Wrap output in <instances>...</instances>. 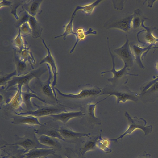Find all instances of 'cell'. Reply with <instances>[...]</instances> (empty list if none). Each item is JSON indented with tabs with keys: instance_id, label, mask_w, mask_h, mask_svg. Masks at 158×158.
Masks as SVG:
<instances>
[{
	"instance_id": "8fae6325",
	"label": "cell",
	"mask_w": 158,
	"mask_h": 158,
	"mask_svg": "<svg viewBox=\"0 0 158 158\" xmlns=\"http://www.w3.org/2000/svg\"><path fill=\"white\" fill-rule=\"evenodd\" d=\"M158 81L154 83L145 91L139 94V99L143 102H153L157 98Z\"/></svg>"
},
{
	"instance_id": "3957f363",
	"label": "cell",
	"mask_w": 158,
	"mask_h": 158,
	"mask_svg": "<svg viewBox=\"0 0 158 158\" xmlns=\"http://www.w3.org/2000/svg\"><path fill=\"white\" fill-rule=\"evenodd\" d=\"M107 40L108 50L112 59V68L110 70L102 72L101 74H103L111 72L113 74V76L111 78L108 79V80L112 85H118L126 84L128 81V75L138 76V74H132L128 73V72L129 70L128 68L125 64L121 69L118 70L116 69L114 60V57L110 50L108 37L107 38Z\"/></svg>"
},
{
	"instance_id": "9a60e30c",
	"label": "cell",
	"mask_w": 158,
	"mask_h": 158,
	"mask_svg": "<svg viewBox=\"0 0 158 158\" xmlns=\"http://www.w3.org/2000/svg\"><path fill=\"white\" fill-rule=\"evenodd\" d=\"M55 152V150L53 148H39L29 150L24 155L25 158H40L53 154Z\"/></svg>"
},
{
	"instance_id": "30bf717a",
	"label": "cell",
	"mask_w": 158,
	"mask_h": 158,
	"mask_svg": "<svg viewBox=\"0 0 158 158\" xmlns=\"http://www.w3.org/2000/svg\"><path fill=\"white\" fill-rule=\"evenodd\" d=\"M42 43L48 51V54L41 61L40 64L44 63H48L51 67L53 75V81L52 83V86L55 96L56 98V94L55 92L54 86L56 84L57 69L55 60L52 56L49 48L47 47L44 40L41 38Z\"/></svg>"
},
{
	"instance_id": "cb8c5ba5",
	"label": "cell",
	"mask_w": 158,
	"mask_h": 158,
	"mask_svg": "<svg viewBox=\"0 0 158 158\" xmlns=\"http://www.w3.org/2000/svg\"><path fill=\"white\" fill-rule=\"evenodd\" d=\"M42 0L30 1L28 3L24 4V7L29 14L35 16L37 13Z\"/></svg>"
},
{
	"instance_id": "ac0fdd59",
	"label": "cell",
	"mask_w": 158,
	"mask_h": 158,
	"mask_svg": "<svg viewBox=\"0 0 158 158\" xmlns=\"http://www.w3.org/2000/svg\"><path fill=\"white\" fill-rule=\"evenodd\" d=\"M97 33L96 31L94 30L92 28L90 27L86 31L82 28H79L77 29L75 35L76 40L73 46L70 51V53H72L74 51L78 42L81 40H84L88 35L90 34L95 35Z\"/></svg>"
},
{
	"instance_id": "ffe728a7",
	"label": "cell",
	"mask_w": 158,
	"mask_h": 158,
	"mask_svg": "<svg viewBox=\"0 0 158 158\" xmlns=\"http://www.w3.org/2000/svg\"><path fill=\"white\" fill-rule=\"evenodd\" d=\"M146 18H144L142 20L141 26L144 28L146 32L145 36V40L146 42L149 44L155 45L156 42H158V38L155 37L152 35L153 30L156 29L155 27H149L146 26L144 24V22L147 19Z\"/></svg>"
},
{
	"instance_id": "e0dca14e",
	"label": "cell",
	"mask_w": 158,
	"mask_h": 158,
	"mask_svg": "<svg viewBox=\"0 0 158 158\" xmlns=\"http://www.w3.org/2000/svg\"><path fill=\"white\" fill-rule=\"evenodd\" d=\"M152 44H149L146 47L143 48L137 44H134L132 46L133 52L135 56V60L139 67L142 69H144V66L142 60V56L146 51L150 49L152 46Z\"/></svg>"
},
{
	"instance_id": "6da1fadb",
	"label": "cell",
	"mask_w": 158,
	"mask_h": 158,
	"mask_svg": "<svg viewBox=\"0 0 158 158\" xmlns=\"http://www.w3.org/2000/svg\"><path fill=\"white\" fill-rule=\"evenodd\" d=\"M102 89V92L99 95L107 94L109 96H114L116 98L117 104L128 100L136 102L139 99V94L131 91L124 85L110 84L106 85Z\"/></svg>"
},
{
	"instance_id": "8992f818",
	"label": "cell",
	"mask_w": 158,
	"mask_h": 158,
	"mask_svg": "<svg viewBox=\"0 0 158 158\" xmlns=\"http://www.w3.org/2000/svg\"><path fill=\"white\" fill-rule=\"evenodd\" d=\"M125 117L127 119L129 126L126 131L119 137L115 139H110L109 140L116 142L118 140L122 138L126 135L130 134L137 128L143 130L145 135L151 133L152 131V125L146 126L147 122L142 118H138L136 117L132 118L129 113L126 111L124 113Z\"/></svg>"
},
{
	"instance_id": "4316f807",
	"label": "cell",
	"mask_w": 158,
	"mask_h": 158,
	"mask_svg": "<svg viewBox=\"0 0 158 158\" xmlns=\"http://www.w3.org/2000/svg\"><path fill=\"white\" fill-rule=\"evenodd\" d=\"M76 15V14L72 13L71 18L69 22L66 25L64 32L62 35L55 37V38H56L61 37H63V39L65 40L66 37L70 34H75L76 32L73 31V22L74 18Z\"/></svg>"
},
{
	"instance_id": "7402d4cb",
	"label": "cell",
	"mask_w": 158,
	"mask_h": 158,
	"mask_svg": "<svg viewBox=\"0 0 158 158\" xmlns=\"http://www.w3.org/2000/svg\"><path fill=\"white\" fill-rule=\"evenodd\" d=\"M100 137L99 136H97L85 141L80 148L79 152L83 156L87 152L94 149L97 141Z\"/></svg>"
},
{
	"instance_id": "836d02e7",
	"label": "cell",
	"mask_w": 158,
	"mask_h": 158,
	"mask_svg": "<svg viewBox=\"0 0 158 158\" xmlns=\"http://www.w3.org/2000/svg\"><path fill=\"white\" fill-rule=\"evenodd\" d=\"M10 158H19L17 157H16L13 156L12 157H11Z\"/></svg>"
},
{
	"instance_id": "d4e9b609",
	"label": "cell",
	"mask_w": 158,
	"mask_h": 158,
	"mask_svg": "<svg viewBox=\"0 0 158 158\" xmlns=\"http://www.w3.org/2000/svg\"><path fill=\"white\" fill-rule=\"evenodd\" d=\"M34 92H30L28 90L25 92L21 93L22 99L25 103L27 107L28 108H31V98L32 97H34L40 101L46 103L45 101L42 99L40 98L35 94Z\"/></svg>"
},
{
	"instance_id": "484cf974",
	"label": "cell",
	"mask_w": 158,
	"mask_h": 158,
	"mask_svg": "<svg viewBox=\"0 0 158 158\" xmlns=\"http://www.w3.org/2000/svg\"><path fill=\"white\" fill-rule=\"evenodd\" d=\"M37 134L41 135H45L51 137L65 141L57 130L54 129H46L36 131Z\"/></svg>"
},
{
	"instance_id": "e575fe53",
	"label": "cell",
	"mask_w": 158,
	"mask_h": 158,
	"mask_svg": "<svg viewBox=\"0 0 158 158\" xmlns=\"http://www.w3.org/2000/svg\"><path fill=\"white\" fill-rule=\"evenodd\" d=\"M157 98H158V96H157Z\"/></svg>"
},
{
	"instance_id": "d6986e66",
	"label": "cell",
	"mask_w": 158,
	"mask_h": 158,
	"mask_svg": "<svg viewBox=\"0 0 158 158\" xmlns=\"http://www.w3.org/2000/svg\"><path fill=\"white\" fill-rule=\"evenodd\" d=\"M41 144L48 148H60L61 145L57 139L45 135H41L37 138Z\"/></svg>"
},
{
	"instance_id": "5b68a950",
	"label": "cell",
	"mask_w": 158,
	"mask_h": 158,
	"mask_svg": "<svg viewBox=\"0 0 158 158\" xmlns=\"http://www.w3.org/2000/svg\"><path fill=\"white\" fill-rule=\"evenodd\" d=\"M46 71V68L44 67H41L24 75L14 77L7 82L8 84L6 89L12 86L17 84L18 87L17 94L21 95V90L22 85H25L30 89H31L28 86L30 81L35 77H38L40 76Z\"/></svg>"
},
{
	"instance_id": "44dd1931",
	"label": "cell",
	"mask_w": 158,
	"mask_h": 158,
	"mask_svg": "<svg viewBox=\"0 0 158 158\" xmlns=\"http://www.w3.org/2000/svg\"><path fill=\"white\" fill-rule=\"evenodd\" d=\"M102 1L101 0H97L86 5H78L76 7L73 13L76 14L78 10H81L87 15H90L93 12L95 7Z\"/></svg>"
},
{
	"instance_id": "d6a6232c",
	"label": "cell",
	"mask_w": 158,
	"mask_h": 158,
	"mask_svg": "<svg viewBox=\"0 0 158 158\" xmlns=\"http://www.w3.org/2000/svg\"><path fill=\"white\" fill-rule=\"evenodd\" d=\"M150 158V155L149 154H146V157H142V156H141L140 158Z\"/></svg>"
},
{
	"instance_id": "9c48e42d",
	"label": "cell",
	"mask_w": 158,
	"mask_h": 158,
	"mask_svg": "<svg viewBox=\"0 0 158 158\" xmlns=\"http://www.w3.org/2000/svg\"><path fill=\"white\" fill-rule=\"evenodd\" d=\"M38 109L35 111H29L18 113L15 112L18 115H32L37 117L44 116L53 114H57L66 111L61 107L50 106H39L33 103Z\"/></svg>"
},
{
	"instance_id": "f546056e",
	"label": "cell",
	"mask_w": 158,
	"mask_h": 158,
	"mask_svg": "<svg viewBox=\"0 0 158 158\" xmlns=\"http://www.w3.org/2000/svg\"><path fill=\"white\" fill-rule=\"evenodd\" d=\"M17 74V72L16 70L14 71L13 72L9 74L6 75L5 76L3 77H1L0 78V85L3 84L6 82L7 81L10 79L11 77L14 75Z\"/></svg>"
},
{
	"instance_id": "7a4b0ae2",
	"label": "cell",
	"mask_w": 158,
	"mask_h": 158,
	"mask_svg": "<svg viewBox=\"0 0 158 158\" xmlns=\"http://www.w3.org/2000/svg\"><path fill=\"white\" fill-rule=\"evenodd\" d=\"M78 87L80 91L77 94H64L56 88L55 87V89L61 96L72 99L77 102V103L81 104L86 102L87 100H93V98L99 96L102 92V89L99 87L89 84L79 85Z\"/></svg>"
},
{
	"instance_id": "7c38bea8",
	"label": "cell",
	"mask_w": 158,
	"mask_h": 158,
	"mask_svg": "<svg viewBox=\"0 0 158 158\" xmlns=\"http://www.w3.org/2000/svg\"><path fill=\"white\" fill-rule=\"evenodd\" d=\"M61 136L64 139L69 141H76L80 138L84 137H89L90 133H86L75 132L69 127L62 126L57 129Z\"/></svg>"
},
{
	"instance_id": "4fadbf2b",
	"label": "cell",
	"mask_w": 158,
	"mask_h": 158,
	"mask_svg": "<svg viewBox=\"0 0 158 158\" xmlns=\"http://www.w3.org/2000/svg\"><path fill=\"white\" fill-rule=\"evenodd\" d=\"M84 115L83 112L81 110L69 112L65 111L58 114L50 115L49 116L52 117L54 121H59L65 124L72 118L82 117Z\"/></svg>"
},
{
	"instance_id": "ba28073f",
	"label": "cell",
	"mask_w": 158,
	"mask_h": 158,
	"mask_svg": "<svg viewBox=\"0 0 158 158\" xmlns=\"http://www.w3.org/2000/svg\"><path fill=\"white\" fill-rule=\"evenodd\" d=\"M126 40L121 47L114 49V51L123 61L124 64L128 68L132 67L135 60V56L131 49L127 34Z\"/></svg>"
},
{
	"instance_id": "5bb4252c",
	"label": "cell",
	"mask_w": 158,
	"mask_h": 158,
	"mask_svg": "<svg viewBox=\"0 0 158 158\" xmlns=\"http://www.w3.org/2000/svg\"><path fill=\"white\" fill-rule=\"evenodd\" d=\"M17 145L23 148L28 151L31 149L39 148H48L40 143L38 141L37 138L36 139L32 138L27 137L22 138L15 143L7 144L6 145Z\"/></svg>"
},
{
	"instance_id": "277c9868",
	"label": "cell",
	"mask_w": 158,
	"mask_h": 158,
	"mask_svg": "<svg viewBox=\"0 0 158 158\" xmlns=\"http://www.w3.org/2000/svg\"><path fill=\"white\" fill-rule=\"evenodd\" d=\"M141 11L138 9L134 13L123 17H111L104 24V27L107 29L115 28L127 32L132 28V22L133 18L136 15H139Z\"/></svg>"
},
{
	"instance_id": "603a6c76",
	"label": "cell",
	"mask_w": 158,
	"mask_h": 158,
	"mask_svg": "<svg viewBox=\"0 0 158 158\" xmlns=\"http://www.w3.org/2000/svg\"><path fill=\"white\" fill-rule=\"evenodd\" d=\"M49 72V77L47 83L43 87V92L46 95L55 100L57 102V100L55 97L52 85H51V79L52 77L50 68L48 64H47Z\"/></svg>"
},
{
	"instance_id": "83f0119b",
	"label": "cell",
	"mask_w": 158,
	"mask_h": 158,
	"mask_svg": "<svg viewBox=\"0 0 158 158\" xmlns=\"http://www.w3.org/2000/svg\"><path fill=\"white\" fill-rule=\"evenodd\" d=\"M16 64L18 76H20L26 69V64L24 62L19 59L16 61Z\"/></svg>"
},
{
	"instance_id": "2e32d148",
	"label": "cell",
	"mask_w": 158,
	"mask_h": 158,
	"mask_svg": "<svg viewBox=\"0 0 158 158\" xmlns=\"http://www.w3.org/2000/svg\"><path fill=\"white\" fill-rule=\"evenodd\" d=\"M13 124L16 125H42L39 121L38 117L32 115H18L13 117L11 122Z\"/></svg>"
},
{
	"instance_id": "f1b7e54d",
	"label": "cell",
	"mask_w": 158,
	"mask_h": 158,
	"mask_svg": "<svg viewBox=\"0 0 158 158\" xmlns=\"http://www.w3.org/2000/svg\"><path fill=\"white\" fill-rule=\"evenodd\" d=\"M139 16H135L132 19V27L134 29H137L141 26L142 19H141Z\"/></svg>"
},
{
	"instance_id": "1f68e13d",
	"label": "cell",
	"mask_w": 158,
	"mask_h": 158,
	"mask_svg": "<svg viewBox=\"0 0 158 158\" xmlns=\"http://www.w3.org/2000/svg\"><path fill=\"white\" fill-rule=\"evenodd\" d=\"M11 2L10 1H7L6 0L1 1L0 2V7L4 6H10Z\"/></svg>"
},
{
	"instance_id": "52a82bcc",
	"label": "cell",
	"mask_w": 158,
	"mask_h": 158,
	"mask_svg": "<svg viewBox=\"0 0 158 158\" xmlns=\"http://www.w3.org/2000/svg\"><path fill=\"white\" fill-rule=\"evenodd\" d=\"M109 96H107L105 98L100 100L95 103H88L85 105L83 107L84 111H83L84 115L82 116V122L83 123L90 127L93 128L95 125H100V120L95 116V110L97 105L101 102L106 100Z\"/></svg>"
},
{
	"instance_id": "4dcf8cb0",
	"label": "cell",
	"mask_w": 158,
	"mask_h": 158,
	"mask_svg": "<svg viewBox=\"0 0 158 158\" xmlns=\"http://www.w3.org/2000/svg\"><path fill=\"white\" fill-rule=\"evenodd\" d=\"M79 152L75 150L71 152V156H68L66 158H85Z\"/></svg>"
}]
</instances>
